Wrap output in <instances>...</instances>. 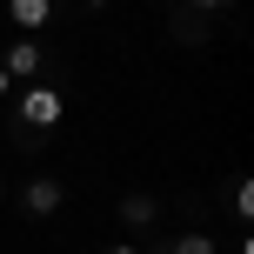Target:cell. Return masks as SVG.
Returning a JSON list of instances; mask_svg holds the SVG:
<instances>
[{"label":"cell","mask_w":254,"mask_h":254,"mask_svg":"<svg viewBox=\"0 0 254 254\" xmlns=\"http://www.w3.org/2000/svg\"><path fill=\"white\" fill-rule=\"evenodd\" d=\"M61 114H67V101H61L54 87H27V94H20V121H27V127H54Z\"/></svg>","instance_id":"1"},{"label":"cell","mask_w":254,"mask_h":254,"mask_svg":"<svg viewBox=\"0 0 254 254\" xmlns=\"http://www.w3.org/2000/svg\"><path fill=\"white\" fill-rule=\"evenodd\" d=\"M61 201H67V194H61V181H47V174H40V181H27V194H20V207H27L34 221H47Z\"/></svg>","instance_id":"2"},{"label":"cell","mask_w":254,"mask_h":254,"mask_svg":"<svg viewBox=\"0 0 254 254\" xmlns=\"http://www.w3.org/2000/svg\"><path fill=\"white\" fill-rule=\"evenodd\" d=\"M121 221L127 228H154V221H161V201H154V194H121Z\"/></svg>","instance_id":"3"},{"label":"cell","mask_w":254,"mask_h":254,"mask_svg":"<svg viewBox=\"0 0 254 254\" xmlns=\"http://www.w3.org/2000/svg\"><path fill=\"white\" fill-rule=\"evenodd\" d=\"M0 67H7V74H40V47H34V40H13Z\"/></svg>","instance_id":"4"},{"label":"cell","mask_w":254,"mask_h":254,"mask_svg":"<svg viewBox=\"0 0 254 254\" xmlns=\"http://www.w3.org/2000/svg\"><path fill=\"white\" fill-rule=\"evenodd\" d=\"M7 13H13V27H47L54 0H7Z\"/></svg>","instance_id":"5"},{"label":"cell","mask_w":254,"mask_h":254,"mask_svg":"<svg viewBox=\"0 0 254 254\" xmlns=\"http://www.w3.org/2000/svg\"><path fill=\"white\" fill-rule=\"evenodd\" d=\"M234 214L254 221V181H234Z\"/></svg>","instance_id":"6"},{"label":"cell","mask_w":254,"mask_h":254,"mask_svg":"<svg viewBox=\"0 0 254 254\" xmlns=\"http://www.w3.org/2000/svg\"><path fill=\"white\" fill-rule=\"evenodd\" d=\"M167 254H214V241H207V234H181Z\"/></svg>","instance_id":"7"},{"label":"cell","mask_w":254,"mask_h":254,"mask_svg":"<svg viewBox=\"0 0 254 254\" xmlns=\"http://www.w3.org/2000/svg\"><path fill=\"white\" fill-rule=\"evenodd\" d=\"M194 7H201V13H214V7H241V0H194Z\"/></svg>","instance_id":"8"},{"label":"cell","mask_w":254,"mask_h":254,"mask_svg":"<svg viewBox=\"0 0 254 254\" xmlns=\"http://www.w3.org/2000/svg\"><path fill=\"white\" fill-rule=\"evenodd\" d=\"M7 94H13V74H7V67H0V101H7Z\"/></svg>","instance_id":"9"},{"label":"cell","mask_w":254,"mask_h":254,"mask_svg":"<svg viewBox=\"0 0 254 254\" xmlns=\"http://www.w3.org/2000/svg\"><path fill=\"white\" fill-rule=\"evenodd\" d=\"M107 254H140V248H107Z\"/></svg>","instance_id":"10"},{"label":"cell","mask_w":254,"mask_h":254,"mask_svg":"<svg viewBox=\"0 0 254 254\" xmlns=\"http://www.w3.org/2000/svg\"><path fill=\"white\" fill-rule=\"evenodd\" d=\"M87 7H107V0H87Z\"/></svg>","instance_id":"11"}]
</instances>
